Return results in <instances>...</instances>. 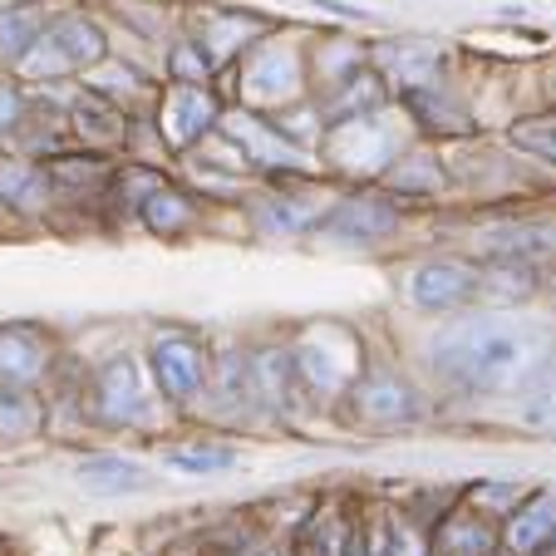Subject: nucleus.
<instances>
[{"instance_id": "nucleus-1", "label": "nucleus", "mask_w": 556, "mask_h": 556, "mask_svg": "<svg viewBox=\"0 0 556 556\" xmlns=\"http://www.w3.org/2000/svg\"><path fill=\"white\" fill-rule=\"evenodd\" d=\"M546 336L527 320L468 315L433 340V369L463 394H507L542 365Z\"/></svg>"}, {"instance_id": "nucleus-2", "label": "nucleus", "mask_w": 556, "mask_h": 556, "mask_svg": "<svg viewBox=\"0 0 556 556\" xmlns=\"http://www.w3.org/2000/svg\"><path fill=\"white\" fill-rule=\"evenodd\" d=\"M148 369H153V384L168 404H192L212 379V355L202 340L168 330V336H157L153 350H148Z\"/></svg>"}, {"instance_id": "nucleus-3", "label": "nucleus", "mask_w": 556, "mask_h": 556, "mask_svg": "<svg viewBox=\"0 0 556 556\" xmlns=\"http://www.w3.org/2000/svg\"><path fill=\"white\" fill-rule=\"evenodd\" d=\"M350 404H355V419L359 424H375V429H389V424H404L419 414V400H414V389L404 384L400 375H389V369H369L350 384Z\"/></svg>"}, {"instance_id": "nucleus-4", "label": "nucleus", "mask_w": 556, "mask_h": 556, "mask_svg": "<svg viewBox=\"0 0 556 556\" xmlns=\"http://www.w3.org/2000/svg\"><path fill=\"white\" fill-rule=\"evenodd\" d=\"M409 295L419 311H433V315H448V311H463V305L478 301V271L468 262H424L409 281Z\"/></svg>"}, {"instance_id": "nucleus-5", "label": "nucleus", "mask_w": 556, "mask_h": 556, "mask_svg": "<svg viewBox=\"0 0 556 556\" xmlns=\"http://www.w3.org/2000/svg\"><path fill=\"white\" fill-rule=\"evenodd\" d=\"M212 124H217V104L202 85H173L163 109H157V128L173 148H192Z\"/></svg>"}, {"instance_id": "nucleus-6", "label": "nucleus", "mask_w": 556, "mask_h": 556, "mask_svg": "<svg viewBox=\"0 0 556 556\" xmlns=\"http://www.w3.org/2000/svg\"><path fill=\"white\" fill-rule=\"evenodd\" d=\"M30 54H35V60H45V54H50V64H45L50 74L85 70V64L104 60V35H99L89 21H60L54 30L40 35V45H35ZM30 54H25V60H30Z\"/></svg>"}, {"instance_id": "nucleus-7", "label": "nucleus", "mask_w": 556, "mask_h": 556, "mask_svg": "<svg viewBox=\"0 0 556 556\" xmlns=\"http://www.w3.org/2000/svg\"><path fill=\"white\" fill-rule=\"evenodd\" d=\"M400 227V207L384 198H350L320 222L326 237H345V242H379Z\"/></svg>"}, {"instance_id": "nucleus-8", "label": "nucleus", "mask_w": 556, "mask_h": 556, "mask_svg": "<svg viewBox=\"0 0 556 556\" xmlns=\"http://www.w3.org/2000/svg\"><path fill=\"white\" fill-rule=\"evenodd\" d=\"M74 478H79V488L94 497H128V493H143V488L153 483L143 463L118 458V453H89V458H79Z\"/></svg>"}, {"instance_id": "nucleus-9", "label": "nucleus", "mask_w": 556, "mask_h": 556, "mask_svg": "<svg viewBox=\"0 0 556 556\" xmlns=\"http://www.w3.org/2000/svg\"><path fill=\"white\" fill-rule=\"evenodd\" d=\"M99 414L109 424H138L148 414L143 379H138L134 359H109L104 365V375H99Z\"/></svg>"}, {"instance_id": "nucleus-10", "label": "nucleus", "mask_w": 556, "mask_h": 556, "mask_svg": "<svg viewBox=\"0 0 556 556\" xmlns=\"http://www.w3.org/2000/svg\"><path fill=\"white\" fill-rule=\"evenodd\" d=\"M45 365H50V345L30 326L0 330V384H30L45 375Z\"/></svg>"}, {"instance_id": "nucleus-11", "label": "nucleus", "mask_w": 556, "mask_h": 556, "mask_svg": "<svg viewBox=\"0 0 556 556\" xmlns=\"http://www.w3.org/2000/svg\"><path fill=\"white\" fill-rule=\"evenodd\" d=\"M552 532H556V493H536V497H527L513 517H507L503 542L513 546L517 556H532V552H542V546L552 542Z\"/></svg>"}, {"instance_id": "nucleus-12", "label": "nucleus", "mask_w": 556, "mask_h": 556, "mask_svg": "<svg viewBox=\"0 0 556 556\" xmlns=\"http://www.w3.org/2000/svg\"><path fill=\"white\" fill-rule=\"evenodd\" d=\"M497 546V527L483 522L478 513H453L439 527V552L443 556H488Z\"/></svg>"}, {"instance_id": "nucleus-13", "label": "nucleus", "mask_w": 556, "mask_h": 556, "mask_svg": "<svg viewBox=\"0 0 556 556\" xmlns=\"http://www.w3.org/2000/svg\"><path fill=\"white\" fill-rule=\"evenodd\" d=\"M173 472H188V478H212V472H227L237 463V448L227 443H178V448L163 453Z\"/></svg>"}, {"instance_id": "nucleus-14", "label": "nucleus", "mask_w": 556, "mask_h": 556, "mask_svg": "<svg viewBox=\"0 0 556 556\" xmlns=\"http://www.w3.org/2000/svg\"><path fill=\"white\" fill-rule=\"evenodd\" d=\"M143 222L157 231V237H178L182 227H192V202L182 198V192L153 188L143 198Z\"/></svg>"}, {"instance_id": "nucleus-15", "label": "nucleus", "mask_w": 556, "mask_h": 556, "mask_svg": "<svg viewBox=\"0 0 556 556\" xmlns=\"http://www.w3.org/2000/svg\"><path fill=\"white\" fill-rule=\"evenodd\" d=\"M35 419H40V409H35L30 394H25L21 384H0V429L5 433H30Z\"/></svg>"}, {"instance_id": "nucleus-16", "label": "nucleus", "mask_w": 556, "mask_h": 556, "mask_svg": "<svg viewBox=\"0 0 556 556\" xmlns=\"http://www.w3.org/2000/svg\"><path fill=\"white\" fill-rule=\"evenodd\" d=\"M513 143L532 157H546L556 163V114H542V118H527V124L513 128Z\"/></svg>"}, {"instance_id": "nucleus-17", "label": "nucleus", "mask_w": 556, "mask_h": 556, "mask_svg": "<svg viewBox=\"0 0 556 556\" xmlns=\"http://www.w3.org/2000/svg\"><path fill=\"white\" fill-rule=\"evenodd\" d=\"M168 70H173V79H178V85H202V79L212 74V54H207V45H202V40H182V45H173Z\"/></svg>"}, {"instance_id": "nucleus-18", "label": "nucleus", "mask_w": 556, "mask_h": 556, "mask_svg": "<svg viewBox=\"0 0 556 556\" xmlns=\"http://www.w3.org/2000/svg\"><path fill=\"white\" fill-rule=\"evenodd\" d=\"M536 424H556V355L532 369V404H527Z\"/></svg>"}, {"instance_id": "nucleus-19", "label": "nucleus", "mask_w": 556, "mask_h": 556, "mask_svg": "<svg viewBox=\"0 0 556 556\" xmlns=\"http://www.w3.org/2000/svg\"><path fill=\"white\" fill-rule=\"evenodd\" d=\"M340 556H394V527L389 522H365L345 536Z\"/></svg>"}, {"instance_id": "nucleus-20", "label": "nucleus", "mask_w": 556, "mask_h": 556, "mask_svg": "<svg viewBox=\"0 0 556 556\" xmlns=\"http://www.w3.org/2000/svg\"><path fill=\"white\" fill-rule=\"evenodd\" d=\"M0 192H11V202L35 198V192H40V173H30V168H5V173H0Z\"/></svg>"}, {"instance_id": "nucleus-21", "label": "nucleus", "mask_w": 556, "mask_h": 556, "mask_svg": "<svg viewBox=\"0 0 556 556\" xmlns=\"http://www.w3.org/2000/svg\"><path fill=\"white\" fill-rule=\"evenodd\" d=\"M546 546H552V556H556V532H552V542H546Z\"/></svg>"}]
</instances>
